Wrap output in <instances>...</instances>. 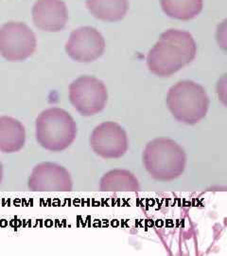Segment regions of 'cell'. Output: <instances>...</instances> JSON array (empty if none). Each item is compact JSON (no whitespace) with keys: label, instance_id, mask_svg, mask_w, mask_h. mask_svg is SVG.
Masks as SVG:
<instances>
[{"label":"cell","instance_id":"9","mask_svg":"<svg viewBox=\"0 0 227 256\" xmlns=\"http://www.w3.org/2000/svg\"><path fill=\"white\" fill-rule=\"evenodd\" d=\"M28 188L32 192H70L72 178L64 166L42 162L33 168L28 178Z\"/></svg>","mask_w":227,"mask_h":256},{"label":"cell","instance_id":"6","mask_svg":"<svg viewBox=\"0 0 227 256\" xmlns=\"http://www.w3.org/2000/svg\"><path fill=\"white\" fill-rule=\"evenodd\" d=\"M34 32L21 22H9L0 28V54L10 62L24 61L36 50Z\"/></svg>","mask_w":227,"mask_h":256},{"label":"cell","instance_id":"13","mask_svg":"<svg viewBox=\"0 0 227 256\" xmlns=\"http://www.w3.org/2000/svg\"><path fill=\"white\" fill-rule=\"evenodd\" d=\"M102 192H137L140 189L136 176L127 170L115 169L100 178Z\"/></svg>","mask_w":227,"mask_h":256},{"label":"cell","instance_id":"10","mask_svg":"<svg viewBox=\"0 0 227 256\" xmlns=\"http://www.w3.org/2000/svg\"><path fill=\"white\" fill-rule=\"evenodd\" d=\"M32 18L38 28L57 32L65 27L68 12L62 0H37L32 8Z\"/></svg>","mask_w":227,"mask_h":256},{"label":"cell","instance_id":"12","mask_svg":"<svg viewBox=\"0 0 227 256\" xmlns=\"http://www.w3.org/2000/svg\"><path fill=\"white\" fill-rule=\"evenodd\" d=\"M85 4L96 18L106 22L124 18L129 10L128 0H85Z\"/></svg>","mask_w":227,"mask_h":256},{"label":"cell","instance_id":"5","mask_svg":"<svg viewBox=\"0 0 227 256\" xmlns=\"http://www.w3.org/2000/svg\"><path fill=\"white\" fill-rule=\"evenodd\" d=\"M69 100L81 115L89 117L104 110L108 92L102 81L93 76H82L69 86Z\"/></svg>","mask_w":227,"mask_h":256},{"label":"cell","instance_id":"14","mask_svg":"<svg viewBox=\"0 0 227 256\" xmlns=\"http://www.w3.org/2000/svg\"><path fill=\"white\" fill-rule=\"evenodd\" d=\"M203 4V0H161V7L168 16L185 21L195 18Z\"/></svg>","mask_w":227,"mask_h":256},{"label":"cell","instance_id":"8","mask_svg":"<svg viewBox=\"0 0 227 256\" xmlns=\"http://www.w3.org/2000/svg\"><path fill=\"white\" fill-rule=\"evenodd\" d=\"M105 50V40L93 27L74 30L65 45V52L74 61L90 63L99 59Z\"/></svg>","mask_w":227,"mask_h":256},{"label":"cell","instance_id":"4","mask_svg":"<svg viewBox=\"0 0 227 256\" xmlns=\"http://www.w3.org/2000/svg\"><path fill=\"white\" fill-rule=\"evenodd\" d=\"M38 144L51 152H61L72 144L77 137V124L72 116L59 108L45 110L35 124Z\"/></svg>","mask_w":227,"mask_h":256},{"label":"cell","instance_id":"1","mask_svg":"<svg viewBox=\"0 0 227 256\" xmlns=\"http://www.w3.org/2000/svg\"><path fill=\"white\" fill-rule=\"evenodd\" d=\"M197 54V46L190 32L168 30L147 56V64L152 74L170 77L191 64Z\"/></svg>","mask_w":227,"mask_h":256},{"label":"cell","instance_id":"2","mask_svg":"<svg viewBox=\"0 0 227 256\" xmlns=\"http://www.w3.org/2000/svg\"><path fill=\"white\" fill-rule=\"evenodd\" d=\"M143 164L150 176L159 182H172L179 178L187 165L185 150L169 138H157L146 146Z\"/></svg>","mask_w":227,"mask_h":256},{"label":"cell","instance_id":"11","mask_svg":"<svg viewBox=\"0 0 227 256\" xmlns=\"http://www.w3.org/2000/svg\"><path fill=\"white\" fill-rule=\"evenodd\" d=\"M26 142V130L18 120L0 117V152L10 154L20 151Z\"/></svg>","mask_w":227,"mask_h":256},{"label":"cell","instance_id":"15","mask_svg":"<svg viewBox=\"0 0 227 256\" xmlns=\"http://www.w3.org/2000/svg\"><path fill=\"white\" fill-rule=\"evenodd\" d=\"M2 178H3V166H2V164L0 162V184L2 182Z\"/></svg>","mask_w":227,"mask_h":256},{"label":"cell","instance_id":"7","mask_svg":"<svg viewBox=\"0 0 227 256\" xmlns=\"http://www.w3.org/2000/svg\"><path fill=\"white\" fill-rule=\"evenodd\" d=\"M89 142L93 151L103 158H119L129 148L126 131L114 122L98 126L93 130Z\"/></svg>","mask_w":227,"mask_h":256},{"label":"cell","instance_id":"3","mask_svg":"<svg viewBox=\"0 0 227 256\" xmlns=\"http://www.w3.org/2000/svg\"><path fill=\"white\" fill-rule=\"evenodd\" d=\"M166 102L173 117L189 126L198 124L209 111V98L206 90L190 80L173 86L168 92Z\"/></svg>","mask_w":227,"mask_h":256}]
</instances>
